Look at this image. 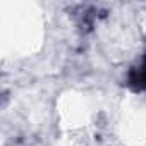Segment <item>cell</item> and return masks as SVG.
<instances>
[{"mask_svg":"<svg viewBox=\"0 0 146 146\" xmlns=\"http://www.w3.org/2000/svg\"><path fill=\"white\" fill-rule=\"evenodd\" d=\"M129 84L134 91H146V55L143 64L129 72Z\"/></svg>","mask_w":146,"mask_h":146,"instance_id":"1","label":"cell"}]
</instances>
